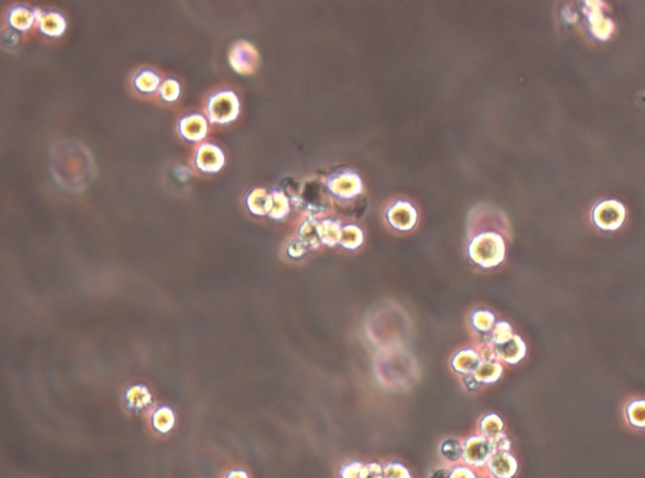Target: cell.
I'll list each match as a JSON object with an SVG mask.
<instances>
[{"instance_id": "cell-1", "label": "cell", "mask_w": 645, "mask_h": 478, "mask_svg": "<svg viewBox=\"0 0 645 478\" xmlns=\"http://www.w3.org/2000/svg\"><path fill=\"white\" fill-rule=\"evenodd\" d=\"M241 102L232 88L222 87L212 92L205 101V114L210 123L226 126L237 120Z\"/></svg>"}, {"instance_id": "cell-2", "label": "cell", "mask_w": 645, "mask_h": 478, "mask_svg": "<svg viewBox=\"0 0 645 478\" xmlns=\"http://www.w3.org/2000/svg\"><path fill=\"white\" fill-rule=\"evenodd\" d=\"M228 62L231 64V69H234L236 73L242 76H251L258 71L260 56L258 49L251 43L240 40L229 48Z\"/></svg>"}, {"instance_id": "cell-3", "label": "cell", "mask_w": 645, "mask_h": 478, "mask_svg": "<svg viewBox=\"0 0 645 478\" xmlns=\"http://www.w3.org/2000/svg\"><path fill=\"white\" fill-rule=\"evenodd\" d=\"M193 167L202 174H216L220 171L226 164L225 152L218 145L205 143L198 145L192 158Z\"/></svg>"}, {"instance_id": "cell-4", "label": "cell", "mask_w": 645, "mask_h": 478, "mask_svg": "<svg viewBox=\"0 0 645 478\" xmlns=\"http://www.w3.org/2000/svg\"><path fill=\"white\" fill-rule=\"evenodd\" d=\"M177 131L184 141L190 144H197L203 141L208 135L210 121L205 115L201 112H190L183 115L178 120Z\"/></svg>"}, {"instance_id": "cell-5", "label": "cell", "mask_w": 645, "mask_h": 478, "mask_svg": "<svg viewBox=\"0 0 645 478\" xmlns=\"http://www.w3.org/2000/svg\"><path fill=\"white\" fill-rule=\"evenodd\" d=\"M39 8L25 4H14L7 12V24L16 32H30L37 27Z\"/></svg>"}, {"instance_id": "cell-6", "label": "cell", "mask_w": 645, "mask_h": 478, "mask_svg": "<svg viewBox=\"0 0 645 478\" xmlns=\"http://www.w3.org/2000/svg\"><path fill=\"white\" fill-rule=\"evenodd\" d=\"M37 29L47 38H60L67 31V19L60 10L39 9Z\"/></svg>"}, {"instance_id": "cell-7", "label": "cell", "mask_w": 645, "mask_h": 478, "mask_svg": "<svg viewBox=\"0 0 645 478\" xmlns=\"http://www.w3.org/2000/svg\"><path fill=\"white\" fill-rule=\"evenodd\" d=\"M163 78L152 67H142L131 77V87L140 96H152L158 93Z\"/></svg>"}, {"instance_id": "cell-8", "label": "cell", "mask_w": 645, "mask_h": 478, "mask_svg": "<svg viewBox=\"0 0 645 478\" xmlns=\"http://www.w3.org/2000/svg\"><path fill=\"white\" fill-rule=\"evenodd\" d=\"M271 193H267L265 188H253L246 195V206L250 213L255 215H265L270 211Z\"/></svg>"}, {"instance_id": "cell-9", "label": "cell", "mask_w": 645, "mask_h": 478, "mask_svg": "<svg viewBox=\"0 0 645 478\" xmlns=\"http://www.w3.org/2000/svg\"><path fill=\"white\" fill-rule=\"evenodd\" d=\"M158 99L166 105H173L182 96V84L175 77H166L160 84Z\"/></svg>"}, {"instance_id": "cell-10", "label": "cell", "mask_w": 645, "mask_h": 478, "mask_svg": "<svg viewBox=\"0 0 645 478\" xmlns=\"http://www.w3.org/2000/svg\"><path fill=\"white\" fill-rule=\"evenodd\" d=\"M288 212V200L285 197V194L279 190L271 191V203H270V211H269V217L273 219H281L284 218Z\"/></svg>"}, {"instance_id": "cell-11", "label": "cell", "mask_w": 645, "mask_h": 478, "mask_svg": "<svg viewBox=\"0 0 645 478\" xmlns=\"http://www.w3.org/2000/svg\"><path fill=\"white\" fill-rule=\"evenodd\" d=\"M628 411L631 425L645 427V402L633 403Z\"/></svg>"}, {"instance_id": "cell-12", "label": "cell", "mask_w": 645, "mask_h": 478, "mask_svg": "<svg viewBox=\"0 0 645 478\" xmlns=\"http://www.w3.org/2000/svg\"><path fill=\"white\" fill-rule=\"evenodd\" d=\"M442 455H445L450 461H456L460 457V446L456 440H446L442 444Z\"/></svg>"}, {"instance_id": "cell-13", "label": "cell", "mask_w": 645, "mask_h": 478, "mask_svg": "<svg viewBox=\"0 0 645 478\" xmlns=\"http://www.w3.org/2000/svg\"><path fill=\"white\" fill-rule=\"evenodd\" d=\"M431 478H448V472L444 470H435Z\"/></svg>"}]
</instances>
